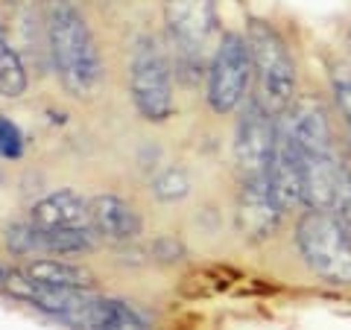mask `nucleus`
Segmentation results:
<instances>
[{
	"instance_id": "nucleus-21",
	"label": "nucleus",
	"mask_w": 351,
	"mask_h": 330,
	"mask_svg": "<svg viewBox=\"0 0 351 330\" xmlns=\"http://www.w3.org/2000/svg\"><path fill=\"white\" fill-rule=\"evenodd\" d=\"M6 281V272H3V266H0V283H3Z\"/></svg>"
},
{
	"instance_id": "nucleus-15",
	"label": "nucleus",
	"mask_w": 351,
	"mask_h": 330,
	"mask_svg": "<svg viewBox=\"0 0 351 330\" xmlns=\"http://www.w3.org/2000/svg\"><path fill=\"white\" fill-rule=\"evenodd\" d=\"M27 91V68L21 62L18 50L9 44V38L0 29V97L15 100Z\"/></svg>"
},
{
	"instance_id": "nucleus-13",
	"label": "nucleus",
	"mask_w": 351,
	"mask_h": 330,
	"mask_svg": "<svg viewBox=\"0 0 351 330\" xmlns=\"http://www.w3.org/2000/svg\"><path fill=\"white\" fill-rule=\"evenodd\" d=\"M339 164L334 152H304V207L331 214Z\"/></svg>"
},
{
	"instance_id": "nucleus-18",
	"label": "nucleus",
	"mask_w": 351,
	"mask_h": 330,
	"mask_svg": "<svg viewBox=\"0 0 351 330\" xmlns=\"http://www.w3.org/2000/svg\"><path fill=\"white\" fill-rule=\"evenodd\" d=\"M188 175H184L182 170H167V173H161L156 184H152V190H156L158 199L164 202H173V199H182L184 193H188Z\"/></svg>"
},
{
	"instance_id": "nucleus-1",
	"label": "nucleus",
	"mask_w": 351,
	"mask_h": 330,
	"mask_svg": "<svg viewBox=\"0 0 351 330\" xmlns=\"http://www.w3.org/2000/svg\"><path fill=\"white\" fill-rule=\"evenodd\" d=\"M44 38L62 85L68 94H91L103 76L100 50L91 36V27L71 0H41Z\"/></svg>"
},
{
	"instance_id": "nucleus-5",
	"label": "nucleus",
	"mask_w": 351,
	"mask_h": 330,
	"mask_svg": "<svg viewBox=\"0 0 351 330\" xmlns=\"http://www.w3.org/2000/svg\"><path fill=\"white\" fill-rule=\"evenodd\" d=\"M252 56L249 44L237 32H226L217 44L214 59L208 64V82H205V100L214 114H232L243 105L249 79H252Z\"/></svg>"
},
{
	"instance_id": "nucleus-20",
	"label": "nucleus",
	"mask_w": 351,
	"mask_h": 330,
	"mask_svg": "<svg viewBox=\"0 0 351 330\" xmlns=\"http://www.w3.org/2000/svg\"><path fill=\"white\" fill-rule=\"evenodd\" d=\"M334 100L339 105V112H343V117L351 123V73L334 76Z\"/></svg>"
},
{
	"instance_id": "nucleus-22",
	"label": "nucleus",
	"mask_w": 351,
	"mask_h": 330,
	"mask_svg": "<svg viewBox=\"0 0 351 330\" xmlns=\"http://www.w3.org/2000/svg\"><path fill=\"white\" fill-rule=\"evenodd\" d=\"M348 62H351V32H348Z\"/></svg>"
},
{
	"instance_id": "nucleus-19",
	"label": "nucleus",
	"mask_w": 351,
	"mask_h": 330,
	"mask_svg": "<svg viewBox=\"0 0 351 330\" xmlns=\"http://www.w3.org/2000/svg\"><path fill=\"white\" fill-rule=\"evenodd\" d=\"M24 152V135L9 117L0 114V155L3 158H21Z\"/></svg>"
},
{
	"instance_id": "nucleus-14",
	"label": "nucleus",
	"mask_w": 351,
	"mask_h": 330,
	"mask_svg": "<svg viewBox=\"0 0 351 330\" xmlns=\"http://www.w3.org/2000/svg\"><path fill=\"white\" fill-rule=\"evenodd\" d=\"M21 272H24L32 283H38V287H50V290H94V275L91 272L76 266V263L59 260V257L32 260Z\"/></svg>"
},
{
	"instance_id": "nucleus-7",
	"label": "nucleus",
	"mask_w": 351,
	"mask_h": 330,
	"mask_svg": "<svg viewBox=\"0 0 351 330\" xmlns=\"http://www.w3.org/2000/svg\"><path fill=\"white\" fill-rule=\"evenodd\" d=\"M284 216V207L278 205L276 193L267 181V175H255V179H243L234 205V225L237 234L249 240V243H261L269 240L278 231Z\"/></svg>"
},
{
	"instance_id": "nucleus-11",
	"label": "nucleus",
	"mask_w": 351,
	"mask_h": 330,
	"mask_svg": "<svg viewBox=\"0 0 351 330\" xmlns=\"http://www.w3.org/2000/svg\"><path fill=\"white\" fill-rule=\"evenodd\" d=\"M88 223H91L94 234L108 240V243H129V240H135L141 234L138 211L112 193L88 199Z\"/></svg>"
},
{
	"instance_id": "nucleus-17",
	"label": "nucleus",
	"mask_w": 351,
	"mask_h": 330,
	"mask_svg": "<svg viewBox=\"0 0 351 330\" xmlns=\"http://www.w3.org/2000/svg\"><path fill=\"white\" fill-rule=\"evenodd\" d=\"M331 214L351 231V170L346 167V164H339V175H337V190H334Z\"/></svg>"
},
{
	"instance_id": "nucleus-4",
	"label": "nucleus",
	"mask_w": 351,
	"mask_h": 330,
	"mask_svg": "<svg viewBox=\"0 0 351 330\" xmlns=\"http://www.w3.org/2000/svg\"><path fill=\"white\" fill-rule=\"evenodd\" d=\"M129 94L138 114L149 123H164L173 114V76L161 47L141 38L129 64Z\"/></svg>"
},
{
	"instance_id": "nucleus-3",
	"label": "nucleus",
	"mask_w": 351,
	"mask_h": 330,
	"mask_svg": "<svg viewBox=\"0 0 351 330\" xmlns=\"http://www.w3.org/2000/svg\"><path fill=\"white\" fill-rule=\"evenodd\" d=\"M246 44L252 56V71L258 76L261 100L272 114H281L295 100V62L284 36L269 21L252 18L246 27Z\"/></svg>"
},
{
	"instance_id": "nucleus-8",
	"label": "nucleus",
	"mask_w": 351,
	"mask_h": 330,
	"mask_svg": "<svg viewBox=\"0 0 351 330\" xmlns=\"http://www.w3.org/2000/svg\"><path fill=\"white\" fill-rule=\"evenodd\" d=\"M278 123L290 131L302 152H334L331 114L316 97H295L278 114Z\"/></svg>"
},
{
	"instance_id": "nucleus-6",
	"label": "nucleus",
	"mask_w": 351,
	"mask_h": 330,
	"mask_svg": "<svg viewBox=\"0 0 351 330\" xmlns=\"http://www.w3.org/2000/svg\"><path fill=\"white\" fill-rule=\"evenodd\" d=\"M278 138V114H272L261 97H249L234 129V161L243 179L267 175Z\"/></svg>"
},
{
	"instance_id": "nucleus-16",
	"label": "nucleus",
	"mask_w": 351,
	"mask_h": 330,
	"mask_svg": "<svg viewBox=\"0 0 351 330\" xmlns=\"http://www.w3.org/2000/svg\"><path fill=\"white\" fill-rule=\"evenodd\" d=\"M97 330H149V327L126 301L103 299L100 318H97Z\"/></svg>"
},
{
	"instance_id": "nucleus-12",
	"label": "nucleus",
	"mask_w": 351,
	"mask_h": 330,
	"mask_svg": "<svg viewBox=\"0 0 351 330\" xmlns=\"http://www.w3.org/2000/svg\"><path fill=\"white\" fill-rule=\"evenodd\" d=\"M29 223L41 231L62 228H91L88 223V202L73 190H56L29 207Z\"/></svg>"
},
{
	"instance_id": "nucleus-2",
	"label": "nucleus",
	"mask_w": 351,
	"mask_h": 330,
	"mask_svg": "<svg viewBox=\"0 0 351 330\" xmlns=\"http://www.w3.org/2000/svg\"><path fill=\"white\" fill-rule=\"evenodd\" d=\"M295 246L316 278L351 283V231L328 211H307L295 225Z\"/></svg>"
},
{
	"instance_id": "nucleus-10",
	"label": "nucleus",
	"mask_w": 351,
	"mask_h": 330,
	"mask_svg": "<svg viewBox=\"0 0 351 330\" xmlns=\"http://www.w3.org/2000/svg\"><path fill=\"white\" fill-rule=\"evenodd\" d=\"M164 24L179 47L199 53L217 32V0H164Z\"/></svg>"
},
{
	"instance_id": "nucleus-9",
	"label": "nucleus",
	"mask_w": 351,
	"mask_h": 330,
	"mask_svg": "<svg viewBox=\"0 0 351 330\" xmlns=\"http://www.w3.org/2000/svg\"><path fill=\"white\" fill-rule=\"evenodd\" d=\"M267 181L272 187V193H276L278 205L284 207V214L304 205V152L281 123H278L276 152H272V161L267 170Z\"/></svg>"
}]
</instances>
